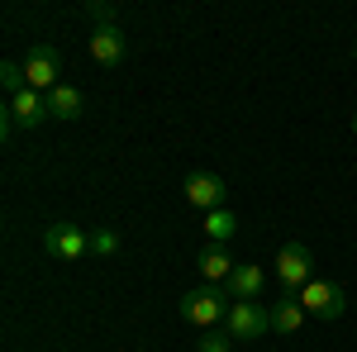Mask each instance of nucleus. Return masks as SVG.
I'll use <instances>...</instances> for the list:
<instances>
[{
  "mask_svg": "<svg viewBox=\"0 0 357 352\" xmlns=\"http://www.w3.org/2000/svg\"><path fill=\"white\" fill-rule=\"evenodd\" d=\"M229 309H234V300H229V291H220V286H195V291L181 296V319L195 324L200 333H205V328H220L224 319H229Z\"/></svg>",
  "mask_w": 357,
  "mask_h": 352,
  "instance_id": "obj_1",
  "label": "nucleus"
},
{
  "mask_svg": "<svg viewBox=\"0 0 357 352\" xmlns=\"http://www.w3.org/2000/svg\"><path fill=\"white\" fill-rule=\"evenodd\" d=\"M272 267H276V281L286 286V296H296V291H305L314 281V257H310L305 243H281Z\"/></svg>",
  "mask_w": 357,
  "mask_h": 352,
  "instance_id": "obj_2",
  "label": "nucleus"
},
{
  "mask_svg": "<svg viewBox=\"0 0 357 352\" xmlns=\"http://www.w3.org/2000/svg\"><path fill=\"white\" fill-rule=\"evenodd\" d=\"M229 338L234 343H257L267 328H272V305H257V300H234V309H229Z\"/></svg>",
  "mask_w": 357,
  "mask_h": 352,
  "instance_id": "obj_3",
  "label": "nucleus"
},
{
  "mask_svg": "<svg viewBox=\"0 0 357 352\" xmlns=\"http://www.w3.org/2000/svg\"><path fill=\"white\" fill-rule=\"evenodd\" d=\"M24 82L33 86V91H43V95L62 86V57H57L53 43H33V48H29V57H24Z\"/></svg>",
  "mask_w": 357,
  "mask_h": 352,
  "instance_id": "obj_4",
  "label": "nucleus"
},
{
  "mask_svg": "<svg viewBox=\"0 0 357 352\" xmlns=\"http://www.w3.org/2000/svg\"><path fill=\"white\" fill-rule=\"evenodd\" d=\"M301 305H305V314H314V319H338V314L348 309V296H343V286L314 276V281L301 291Z\"/></svg>",
  "mask_w": 357,
  "mask_h": 352,
  "instance_id": "obj_5",
  "label": "nucleus"
},
{
  "mask_svg": "<svg viewBox=\"0 0 357 352\" xmlns=\"http://www.w3.org/2000/svg\"><path fill=\"white\" fill-rule=\"evenodd\" d=\"M43 252L57 257V262H77V257L91 252V234L77 229V224H53V229L43 234Z\"/></svg>",
  "mask_w": 357,
  "mask_h": 352,
  "instance_id": "obj_6",
  "label": "nucleus"
},
{
  "mask_svg": "<svg viewBox=\"0 0 357 352\" xmlns=\"http://www.w3.org/2000/svg\"><path fill=\"white\" fill-rule=\"evenodd\" d=\"M181 195H186V205H195V210L210 215V210H224V195H229V190H224V181L215 171H191L186 186H181Z\"/></svg>",
  "mask_w": 357,
  "mask_h": 352,
  "instance_id": "obj_7",
  "label": "nucleus"
},
{
  "mask_svg": "<svg viewBox=\"0 0 357 352\" xmlns=\"http://www.w3.org/2000/svg\"><path fill=\"white\" fill-rule=\"evenodd\" d=\"M48 114H53V109H48V95L33 91V86H24L20 95H10V119H15L20 129H38Z\"/></svg>",
  "mask_w": 357,
  "mask_h": 352,
  "instance_id": "obj_8",
  "label": "nucleus"
},
{
  "mask_svg": "<svg viewBox=\"0 0 357 352\" xmlns=\"http://www.w3.org/2000/svg\"><path fill=\"white\" fill-rule=\"evenodd\" d=\"M91 57H96L100 67H119V62H124V33L114 24L96 29V33H91Z\"/></svg>",
  "mask_w": 357,
  "mask_h": 352,
  "instance_id": "obj_9",
  "label": "nucleus"
},
{
  "mask_svg": "<svg viewBox=\"0 0 357 352\" xmlns=\"http://www.w3.org/2000/svg\"><path fill=\"white\" fill-rule=\"evenodd\" d=\"M234 267H238V262H229V252H224V247H205V252L195 257V271L205 276V286H220V281L229 286Z\"/></svg>",
  "mask_w": 357,
  "mask_h": 352,
  "instance_id": "obj_10",
  "label": "nucleus"
},
{
  "mask_svg": "<svg viewBox=\"0 0 357 352\" xmlns=\"http://www.w3.org/2000/svg\"><path fill=\"white\" fill-rule=\"evenodd\" d=\"M267 286V271L262 267H234L229 276V300H257Z\"/></svg>",
  "mask_w": 357,
  "mask_h": 352,
  "instance_id": "obj_11",
  "label": "nucleus"
},
{
  "mask_svg": "<svg viewBox=\"0 0 357 352\" xmlns=\"http://www.w3.org/2000/svg\"><path fill=\"white\" fill-rule=\"evenodd\" d=\"M305 319H310V314H305L301 296H286V300H276V305H272V333H296Z\"/></svg>",
  "mask_w": 357,
  "mask_h": 352,
  "instance_id": "obj_12",
  "label": "nucleus"
},
{
  "mask_svg": "<svg viewBox=\"0 0 357 352\" xmlns=\"http://www.w3.org/2000/svg\"><path fill=\"white\" fill-rule=\"evenodd\" d=\"M48 109H53V119H82V91L77 86H57V91H48Z\"/></svg>",
  "mask_w": 357,
  "mask_h": 352,
  "instance_id": "obj_13",
  "label": "nucleus"
},
{
  "mask_svg": "<svg viewBox=\"0 0 357 352\" xmlns=\"http://www.w3.org/2000/svg\"><path fill=\"white\" fill-rule=\"evenodd\" d=\"M200 229H205V238H210L215 247H224L234 234H238V219H234V210H210Z\"/></svg>",
  "mask_w": 357,
  "mask_h": 352,
  "instance_id": "obj_14",
  "label": "nucleus"
},
{
  "mask_svg": "<svg viewBox=\"0 0 357 352\" xmlns=\"http://www.w3.org/2000/svg\"><path fill=\"white\" fill-rule=\"evenodd\" d=\"M195 352H234V338H229V328H205L200 333V343H195Z\"/></svg>",
  "mask_w": 357,
  "mask_h": 352,
  "instance_id": "obj_15",
  "label": "nucleus"
},
{
  "mask_svg": "<svg viewBox=\"0 0 357 352\" xmlns=\"http://www.w3.org/2000/svg\"><path fill=\"white\" fill-rule=\"evenodd\" d=\"M0 86H5V95H20L24 91V62H0Z\"/></svg>",
  "mask_w": 357,
  "mask_h": 352,
  "instance_id": "obj_16",
  "label": "nucleus"
},
{
  "mask_svg": "<svg viewBox=\"0 0 357 352\" xmlns=\"http://www.w3.org/2000/svg\"><path fill=\"white\" fill-rule=\"evenodd\" d=\"M91 252H96V257H110V252H119V234H110V229H96V234H91Z\"/></svg>",
  "mask_w": 357,
  "mask_h": 352,
  "instance_id": "obj_17",
  "label": "nucleus"
},
{
  "mask_svg": "<svg viewBox=\"0 0 357 352\" xmlns=\"http://www.w3.org/2000/svg\"><path fill=\"white\" fill-rule=\"evenodd\" d=\"M86 15L96 20V29H110L114 24V5H105V0H91V5H86Z\"/></svg>",
  "mask_w": 357,
  "mask_h": 352,
  "instance_id": "obj_18",
  "label": "nucleus"
},
{
  "mask_svg": "<svg viewBox=\"0 0 357 352\" xmlns=\"http://www.w3.org/2000/svg\"><path fill=\"white\" fill-rule=\"evenodd\" d=\"M353 134H357V114H353Z\"/></svg>",
  "mask_w": 357,
  "mask_h": 352,
  "instance_id": "obj_19",
  "label": "nucleus"
}]
</instances>
